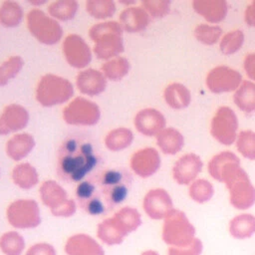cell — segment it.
<instances>
[{"instance_id": "obj_16", "label": "cell", "mask_w": 255, "mask_h": 255, "mask_svg": "<svg viewBox=\"0 0 255 255\" xmlns=\"http://www.w3.org/2000/svg\"><path fill=\"white\" fill-rule=\"evenodd\" d=\"M28 123L29 113L24 107L17 104L8 105L0 116V135L21 130Z\"/></svg>"}, {"instance_id": "obj_45", "label": "cell", "mask_w": 255, "mask_h": 255, "mask_svg": "<svg viewBox=\"0 0 255 255\" xmlns=\"http://www.w3.org/2000/svg\"><path fill=\"white\" fill-rule=\"evenodd\" d=\"M25 255H56V251L52 245L42 242L32 245Z\"/></svg>"}, {"instance_id": "obj_14", "label": "cell", "mask_w": 255, "mask_h": 255, "mask_svg": "<svg viewBox=\"0 0 255 255\" xmlns=\"http://www.w3.org/2000/svg\"><path fill=\"white\" fill-rule=\"evenodd\" d=\"M160 156L153 147H145L135 151L130 158V167L140 177L153 175L160 167Z\"/></svg>"}, {"instance_id": "obj_24", "label": "cell", "mask_w": 255, "mask_h": 255, "mask_svg": "<svg viewBox=\"0 0 255 255\" xmlns=\"http://www.w3.org/2000/svg\"><path fill=\"white\" fill-rule=\"evenodd\" d=\"M165 103L173 110H182L189 106L191 102L190 91L180 83L168 85L163 93Z\"/></svg>"}, {"instance_id": "obj_17", "label": "cell", "mask_w": 255, "mask_h": 255, "mask_svg": "<svg viewBox=\"0 0 255 255\" xmlns=\"http://www.w3.org/2000/svg\"><path fill=\"white\" fill-rule=\"evenodd\" d=\"M164 116L155 109H143L134 118V126L137 131L146 136L157 135L165 128Z\"/></svg>"}, {"instance_id": "obj_35", "label": "cell", "mask_w": 255, "mask_h": 255, "mask_svg": "<svg viewBox=\"0 0 255 255\" xmlns=\"http://www.w3.org/2000/svg\"><path fill=\"white\" fill-rule=\"evenodd\" d=\"M88 13L96 19H107L116 12V4L110 0H90L86 3Z\"/></svg>"}, {"instance_id": "obj_41", "label": "cell", "mask_w": 255, "mask_h": 255, "mask_svg": "<svg viewBox=\"0 0 255 255\" xmlns=\"http://www.w3.org/2000/svg\"><path fill=\"white\" fill-rule=\"evenodd\" d=\"M142 8L152 18H162L169 12V1H158V0H146L141 2Z\"/></svg>"}, {"instance_id": "obj_37", "label": "cell", "mask_w": 255, "mask_h": 255, "mask_svg": "<svg viewBox=\"0 0 255 255\" xmlns=\"http://www.w3.org/2000/svg\"><path fill=\"white\" fill-rule=\"evenodd\" d=\"M222 35V29L219 26L199 24L194 29L195 38L204 45L216 44Z\"/></svg>"}, {"instance_id": "obj_44", "label": "cell", "mask_w": 255, "mask_h": 255, "mask_svg": "<svg viewBox=\"0 0 255 255\" xmlns=\"http://www.w3.org/2000/svg\"><path fill=\"white\" fill-rule=\"evenodd\" d=\"M96 190L97 186L95 183L89 180L81 181L76 187V196L79 200V203L82 204L89 200L91 197H93L96 193Z\"/></svg>"}, {"instance_id": "obj_42", "label": "cell", "mask_w": 255, "mask_h": 255, "mask_svg": "<svg viewBox=\"0 0 255 255\" xmlns=\"http://www.w3.org/2000/svg\"><path fill=\"white\" fill-rule=\"evenodd\" d=\"M100 191V190H99ZM81 206L83 207V209H85L87 211V213H89L90 215L93 216H98L103 214L106 211L107 208V203L104 199V196L102 195V193L100 195H97V190L96 193L94 194L93 197H91L89 200H87L86 202L82 203Z\"/></svg>"}, {"instance_id": "obj_22", "label": "cell", "mask_w": 255, "mask_h": 255, "mask_svg": "<svg viewBox=\"0 0 255 255\" xmlns=\"http://www.w3.org/2000/svg\"><path fill=\"white\" fill-rule=\"evenodd\" d=\"M128 234V232L115 215L105 219L97 229L98 237L108 245L121 244Z\"/></svg>"}, {"instance_id": "obj_6", "label": "cell", "mask_w": 255, "mask_h": 255, "mask_svg": "<svg viewBox=\"0 0 255 255\" xmlns=\"http://www.w3.org/2000/svg\"><path fill=\"white\" fill-rule=\"evenodd\" d=\"M26 21L30 33L43 44H57L63 36V28L59 22L40 9H32L28 13Z\"/></svg>"}, {"instance_id": "obj_34", "label": "cell", "mask_w": 255, "mask_h": 255, "mask_svg": "<svg viewBox=\"0 0 255 255\" xmlns=\"http://www.w3.org/2000/svg\"><path fill=\"white\" fill-rule=\"evenodd\" d=\"M24 61L20 56H11L0 65V87L7 85L22 70Z\"/></svg>"}, {"instance_id": "obj_38", "label": "cell", "mask_w": 255, "mask_h": 255, "mask_svg": "<svg viewBox=\"0 0 255 255\" xmlns=\"http://www.w3.org/2000/svg\"><path fill=\"white\" fill-rule=\"evenodd\" d=\"M236 147L245 158L255 160V131L241 130L236 140Z\"/></svg>"}, {"instance_id": "obj_11", "label": "cell", "mask_w": 255, "mask_h": 255, "mask_svg": "<svg viewBox=\"0 0 255 255\" xmlns=\"http://www.w3.org/2000/svg\"><path fill=\"white\" fill-rule=\"evenodd\" d=\"M242 82V75L227 66H217L209 71L206 76V86L213 94L235 91Z\"/></svg>"}, {"instance_id": "obj_27", "label": "cell", "mask_w": 255, "mask_h": 255, "mask_svg": "<svg viewBox=\"0 0 255 255\" xmlns=\"http://www.w3.org/2000/svg\"><path fill=\"white\" fill-rule=\"evenodd\" d=\"M13 182L22 189H30L39 182L36 168L28 162L17 164L12 170Z\"/></svg>"}, {"instance_id": "obj_9", "label": "cell", "mask_w": 255, "mask_h": 255, "mask_svg": "<svg viewBox=\"0 0 255 255\" xmlns=\"http://www.w3.org/2000/svg\"><path fill=\"white\" fill-rule=\"evenodd\" d=\"M63 118L69 125L94 126L100 121L101 111L95 103L79 97L66 106Z\"/></svg>"}, {"instance_id": "obj_36", "label": "cell", "mask_w": 255, "mask_h": 255, "mask_svg": "<svg viewBox=\"0 0 255 255\" xmlns=\"http://www.w3.org/2000/svg\"><path fill=\"white\" fill-rule=\"evenodd\" d=\"M189 196L198 203H204L210 200L214 194L212 184L206 179H196L189 186Z\"/></svg>"}, {"instance_id": "obj_30", "label": "cell", "mask_w": 255, "mask_h": 255, "mask_svg": "<svg viewBox=\"0 0 255 255\" xmlns=\"http://www.w3.org/2000/svg\"><path fill=\"white\" fill-rule=\"evenodd\" d=\"M133 140V133L130 129L126 128H118L111 130L106 138V146L113 151H119L127 148Z\"/></svg>"}, {"instance_id": "obj_2", "label": "cell", "mask_w": 255, "mask_h": 255, "mask_svg": "<svg viewBox=\"0 0 255 255\" xmlns=\"http://www.w3.org/2000/svg\"><path fill=\"white\" fill-rule=\"evenodd\" d=\"M97 162L98 158L91 142L69 138L60 149L59 176L64 180L81 182L95 168Z\"/></svg>"}, {"instance_id": "obj_43", "label": "cell", "mask_w": 255, "mask_h": 255, "mask_svg": "<svg viewBox=\"0 0 255 255\" xmlns=\"http://www.w3.org/2000/svg\"><path fill=\"white\" fill-rule=\"evenodd\" d=\"M202 247V242L198 238H194L188 246L170 247L168 249V255H200Z\"/></svg>"}, {"instance_id": "obj_25", "label": "cell", "mask_w": 255, "mask_h": 255, "mask_svg": "<svg viewBox=\"0 0 255 255\" xmlns=\"http://www.w3.org/2000/svg\"><path fill=\"white\" fill-rule=\"evenodd\" d=\"M156 143L165 154H175L184 145L183 135L173 128H166L156 135Z\"/></svg>"}, {"instance_id": "obj_8", "label": "cell", "mask_w": 255, "mask_h": 255, "mask_svg": "<svg viewBox=\"0 0 255 255\" xmlns=\"http://www.w3.org/2000/svg\"><path fill=\"white\" fill-rule=\"evenodd\" d=\"M10 225L18 229L35 228L41 223L38 203L33 199H18L13 201L6 211Z\"/></svg>"}, {"instance_id": "obj_7", "label": "cell", "mask_w": 255, "mask_h": 255, "mask_svg": "<svg viewBox=\"0 0 255 255\" xmlns=\"http://www.w3.org/2000/svg\"><path fill=\"white\" fill-rule=\"evenodd\" d=\"M40 197L54 216L69 217L76 212V203L68 198L66 190L55 180H47L40 186Z\"/></svg>"}, {"instance_id": "obj_26", "label": "cell", "mask_w": 255, "mask_h": 255, "mask_svg": "<svg viewBox=\"0 0 255 255\" xmlns=\"http://www.w3.org/2000/svg\"><path fill=\"white\" fill-rule=\"evenodd\" d=\"M234 104L246 114L255 112V83L244 81L233 96Z\"/></svg>"}, {"instance_id": "obj_23", "label": "cell", "mask_w": 255, "mask_h": 255, "mask_svg": "<svg viewBox=\"0 0 255 255\" xmlns=\"http://www.w3.org/2000/svg\"><path fill=\"white\" fill-rule=\"evenodd\" d=\"M35 139L29 133H17L13 135L6 144V152L13 160H21L34 148Z\"/></svg>"}, {"instance_id": "obj_13", "label": "cell", "mask_w": 255, "mask_h": 255, "mask_svg": "<svg viewBox=\"0 0 255 255\" xmlns=\"http://www.w3.org/2000/svg\"><path fill=\"white\" fill-rule=\"evenodd\" d=\"M142 205L145 213L156 220L165 218L173 210L172 199L163 188L149 190L143 198Z\"/></svg>"}, {"instance_id": "obj_39", "label": "cell", "mask_w": 255, "mask_h": 255, "mask_svg": "<svg viewBox=\"0 0 255 255\" xmlns=\"http://www.w3.org/2000/svg\"><path fill=\"white\" fill-rule=\"evenodd\" d=\"M244 43V33L241 30L230 31L220 41V51L224 55H231L239 51Z\"/></svg>"}, {"instance_id": "obj_15", "label": "cell", "mask_w": 255, "mask_h": 255, "mask_svg": "<svg viewBox=\"0 0 255 255\" xmlns=\"http://www.w3.org/2000/svg\"><path fill=\"white\" fill-rule=\"evenodd\" d=\"M202 160L195 153H186L179 157L172 168L173 179L178 184L187 185L201 172Z\"/></svg>"}, {"instance_id": "obj_33", "label": "cell", "mask_w": 255, "mask_h": 255, "mask_svg": "<svg viewBox=\"0 0 255 255\" xmlns=\"http://www.w3.org/2000/svg\"><path fill=\"white\" fill-rule=\"evenodd\" d=\"M24 248L25 240L16 231H8L0 237V249L5 255H21Z\"/></svg>"}, {"instance_id": "obj_3", "label": "cell", "mask_w": 255, "mask_h": 255, "mask_svg": "<svg viewBox=\"0 0 255 255\" xmlns=\"http://www.w3.org/2000/svg\"><path fill=\"white\" fill-rule=\"evenodd\" d=\"M123 29L120 23L109 21L94 25L89 30L90 38L95 42L94 53L99 59L108 60L124 52Z\"/></svg>"}, {"instance_id": "obj_19", "label": "cell", "mask_w": 255, "mask_h": 255, "mask_svg": "<svg viewBox=\"0 0 255 255\" xmlns=\"http://www.w3.org/2000/svg\"><path fill=\"white\" fill-rule=\"evenodd\" d=\"M76 85L82 94L97 96L105 91L107 79L102 72L95 69H88L78 74Z\"/></svg>"}, {"instance_id": "obj_18", "label": "cell", "mask_w": 255, "mask_h": 255, "mask_svg": "<svg viewBox=\"0 0 255 255\" xmlns=\"http://www.w3.org/2000/svg\"><path fill=\"white\" fill-rule=\"evenodd\" d=\"M68 255H105L103 247L88 234H75L65 244Z\"/></svg>"}, {"instance_id": "obj_29", "label": "cell", "mask_w": 255, "mask_h": 255, "mask_svg": "<svg viewBox=\"0 0 255 255\" xmlns=\"http://www.w3.org/2000/svg\"><path fill=\"white\" fill-rule=\"evenodd\" d=\"M23 9L14 1H4L0 6V23L7 28L17 27L23 19Z\"/></svg>"}, {"instance_id": "obj_40", "label": "cell", "mask_w": 255, "mask_h": 255, "mask_svg": "<svg viewBox=\"0 0 255 255\" xmlns=\"http://www.w3.org/2000/svg\"><path fill=\"white\" fill-rule=\"evenodd\" d=\"M115 216L124 225L128 233L136 230L141 224V217L139 212L132 207H123L115 214Z\"/></svg>"}, {"instance_id": "obj_10", "label": "cell", "mask_w": 255, "mask_h": 255, "mask_svg": "<svg viewBox=\"0 0 255 255\" xmlns=\"http://www.w3.org/2000/svg\"><path fill=\"white\" fill-rule=\"evenodd\" d=\"M238 120L229 107H220L211 120V135L224 145L232 144L237 136Z\"/></svg>"}, {"instance_id": "obj_48", "label": "cell", "mask_w": 255, "mask_h": 255, "mask_svg": "<svg viewBox=\"0 0 255 255\" xmlns=\"http://www.w3.org/2000/svg\"><path fill=\"white\" fill-rule=\"evenodd\" d=\"M140 255H158V253L156 251H153V250H147V251L142 252Z\"/></svg>"}, {"instance_id": "obj_28", "label": "cell", "mask_w": 255, "mask_h": 255, "mask_svg": "<svg viewBox=\"0 0 255 255\" xmlns=\"http://www.w3.org/2000/svg\"><path fill=\"white\" fill-rule=\"evenodd\" d=\"M229 232L236 239H246L255 233V216L242 213L231 219Z\"/></svg>"}, {"instance_id": "obj_21", "label": "cell", "mask_w": 255, "mask_h": 255, "mask_svg": "<svg viewBox=\"0 0 255 255\" xmlns=\"http://www.w3.org/2000/svg\"><path fill=\"white\" fill-rule=\"evenodd\" d=\"M194 11L209 23H219L227 15V2L225 0H194Z\"/></svg>"}, {"instance_id": "obj_12", "label": "cell", "mask_w": 255, "mask_h": 255, "mask_svg": "<svg viewBox=\"0 0 255 255\" xmlns=\"http://www.w3.org/2000/svg\"><path fill=\"white\" fill-rule=\"evenodd\" d=\"M63 52L67 63L77 69L87 67L92 61L91 48L81 36L76 34H71L65 38Z\"/></svg>"}, {"instance_id": "obj_5", "label": "cell", "mask_w": 255, "mask_h": 255, "mask_svg": "<svg viewBox=\"0 0 255 255\" xmlns=\"http://www.w3.org/2000/svg\"><path fill=\"white\" fill-rule=\"evenodd\" d=\"M195 228L190 223L185 213L173 209L165 218L162 226L163 241L173 247H185L191 244Z\"/></svg>"}, {"instance_id": "obj_20", "label": "cell", "mask_w": 255, "mask_h": 255, "mask_svg": "<svg viewBox=\"0 0 255 255\" xmlns=\"http://www.w3.org/2000/svg\"><path fill=\"white\" fill-rule=\"evenodd\" d=\"M150 22V16L141 7H128L120 15V25L123 31L137 33L144 30Z\"/></svg>"}, {"instance_id": "obj_32", "label": "cell", "mask_w": 255, "mask_h": 255, "mask_svg": "<svg viewBox=\"0 0 255 255\" xmlns=\"http://www.w3.org/2000/svg\"><path fill=\"white\" fill-rule=\"evenodd\" d=\"M129 70V63L125 57H116L102 66V73L111 81L122 80Z\"/></svg>"}, {"instance_id": "obj_31", "label": "cell", "mask_w": 255, "mask_h": 255, "mask_svg": "<svg viewBox=\"0 0 255 255\" xmlns=\"http://www.w3.org/2000/svg\"><path fill=\"white\" fill-rule=\"evenodd\" d=\"M79 9V3L72 0H61L52 2L48 6L50 16L56 20L69 21L73 19Z\"/></svg>"}, {"instance_id": "obj_1", "label": "cell", "mask_w": 255, "mask_h": 255, "mask_svg": "<svg viewBox=\"0 0 255 255\" xmlns=\"http://www.w3.org/2000/svg\"><path fill=\"white\" fill-rule=\"evenodd\" d=\"M208 172L214 179L226 184L230 203L236 209L245 210L253 206L255 187L235 153L225 150L214 155L208 163Z\"/></svg>"}, {"instance_id": "obj_46", "label": "cell", "mask_w": 255, "mask_h": 255, "mask_svg": "<svg viewBox=\"0 0 255 255\" xmlns=\"http://www.w3.org/2000/svg\"><path fill=\"white\" fill-rule=\"evenodd\" d=\"M243 67L249 79L255 81V53L246 55L243 62Z\"/></svg>"}, {"instance_id": "obj_47", "label": "cell", "mask_w": 255, "mask_h": 255, "mask_svg": "<svg viewBox=\"0 0 255 255\" xmlns=\"http://www.w3.org/2000/svg\"><path fill=\"white\" fill-rule=\"evenodd\" d=\"M244 20L250 27H255V0L252 1L245 9Z\"/></svg>"}, {"instance_id": "obj_4", "label": "cell", "mask_w": 255, "mask_h": 255, "mask_svg": "<svg viewBox=\"0 0 255 255\" xmlns=\"http://www.w3.org/2000/svg\"><path fill=\"white\" fill-rule=\"evenodd\" d=\"M74 95L72 83L60 76H43L36 88V100L43 107H54L70 100Z\"/></svg>"}]
</instances>
